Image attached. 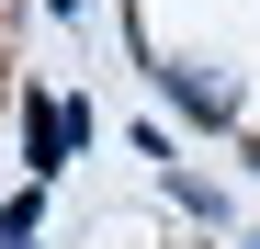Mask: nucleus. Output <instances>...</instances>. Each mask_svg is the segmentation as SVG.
Returning a JSON list of instances; mask_svg holds the SVG:
<instances>
[{"instance_id": "f257e3e1", "label": "nucleus", "mask_w": 260, "mask_h": 249, "mask_svg": "<svg viewBox=\"0 0 260 249\" xmlns=\"http://www.w3.org/2000/svg\"><path fill=\"white\" fill-rule=\"evenodd\" d=\"M79 136H91V113H79V102H23V147H34V170H57Z\"/></svg>"}]
</instances>
